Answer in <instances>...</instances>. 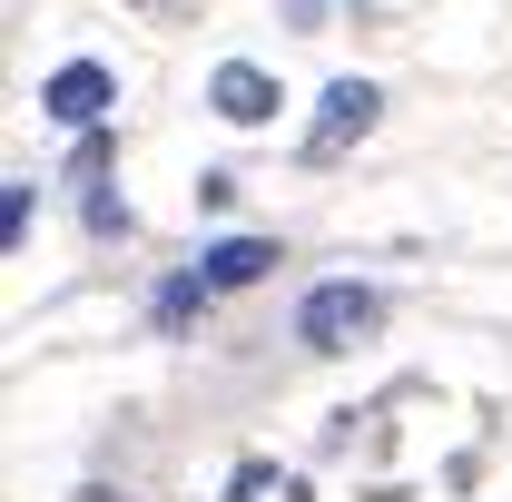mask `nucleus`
<instances>
[{"instance_id": "obj_5", "label": "nucleus", "mask_w": 512, "mask_h": 502, "mask_svg": "<svg viewBox=\"0 0 512 502\" xmlns=\"http://www.w3.org/2000/svg\"><path fill=\"white\" fill-rule=\"evenodd\" d=\"M197 266H207V286H217V296H237V286H256V276L276 266V247H266V237H217Z\"/></svg>"}, {"instance_id": "obj_3", "label": "nucleus", "mask_w": 512, "mask_h": 502, "mask_svg": "<svg viewBox=\"0 0 512 502\" xmlns=\"http://www.w3.org/2000/svg\"><path fill=\"white\" fill-rule=\"evenodd\" d=\"M375 79H335V89H325L316 99V128H306V158H345V138H365V128H375Z\"/></svg>"}, {"instance_id": "obj_8", "label": "nucleus", "mask_w": 512, "mask_h": 502, "mask_svg": "<svg viewBox=\"0 0 512 502\" xmlns=\"http://www.w3.org/2000/svg\"><path fill=\"white\" fill-rule=\"evenodd\" d=\"M266 493H286V473H276V463H247V473L227 483V502H266Z\"/></svg>"}, {"instance_id": "obj_7", "label": "nucleus", "mask_w": 512, "mask_h": 502, "mask_svg": "<svg viewBox=\"0 0 512 502\" xmlns=\"http://www.w3.org/2000/svg\"><path fill=\"white\" fill-rule=\"evenodd\" d=\"M0 237H10V247L30 237V178H10V188H0Z\"/></svg>"}, {"instance_id": "obj_4", "label": "nucleus", "mask_w": 512, "mask_h": 502, "mask_svg": "<svg viewBox=\"0 0 512 502\" xmlns=\"http://www.w3.org/2000/svg\"><path fill=\"white\" fill-rule=\"evenodd\" d=\"M207 109H217L227 128H266L286 99H276V79H266L256 60H217V79H207Z\"/></svg>"}, {"instance_id": "obj_1", "label": "nucleus", "mask_w": 512, "mask_h": 502, "mask_svg": "<svg viewBox=\"0 0 512 502\" xmlns=\"http://www.w3.org/2000/svg\"><path fill=\"white\" fill-rule=\"evenodd\" d=\"M375 306H384L375 286H355V276H335V286H316V296L296 306V335H306L316 355H345V345H355V335L375 325Z\"/></svg>"}, {"instance_id": "obj_2", "label": "nucleus", "mask_w": 512, "mask_h": 502, "mask_svg": "<svg viewBox=\"0 0 512 502\" xmlns=\"http://www.w3.org/2000/svg\"><path fill=\"white\" fill-rule=\"evenodd\" d=\"M40 109H50L60 128H79V138H89V128L119 109V79H109L99 60H60L50 79H40Z\"/></svg>"}, {"instance_id": "obj_6", "label": "nucleus", "mask_w": 512, "mask_h": 502, "mask_svg": "<svg viewBox=\"0 0 512 502\" xmlns=\"http://www.w3.org/2000/svg\"><path fill=\"white\" fill-rule=\"evenodd\" d=\"M207 296H217V286H207V266H188V276H168V286L148 296V315H158V325H188Z\"/></svg>"}]
</instances>
